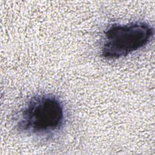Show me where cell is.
<instances>
[{"label":"cell","instance_id":"obj_1","mask_svg":"<svg viewBox=\"0 0 155 155\" xmlns=\"http://www.w3.org/2000/svg\"><path fill=\"white\" fill-rule=\"evenodd\" d=\"M63 101L51 93L30 97L15 115V129L20 133L40 139H50L60 133L67 122Z\"/></svg>","mask_w":155,"mask_h":155},{"label":"cell","instance_id":"obj_2","mask_svg":"<svg viewBox=\"0 0 155 155\" xmlns=\"http://www.w3.org/2000/svg\"><path fill=\"white\" fill-rule=\"evenodd\" d=\"M154 35V27L145 21L111 24L104 32L101 56L109 61L125 58L147 46Z\"/></svg>","mask_w":155,"mask_h":155}]
</instances>
